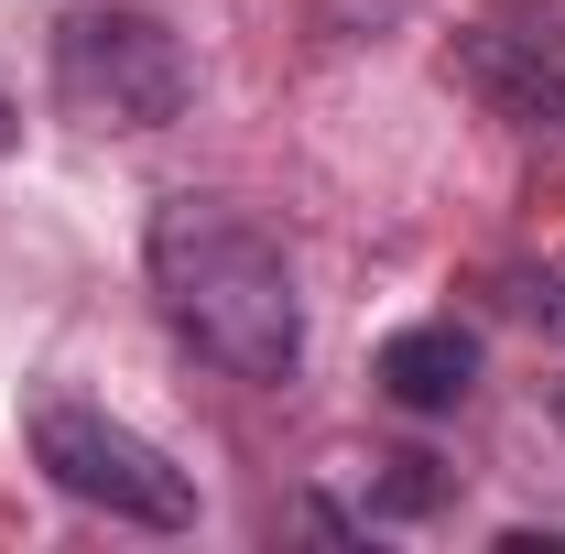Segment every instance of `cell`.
<instances>
[{"instance_id": "8", "label": "cell", "mask_w": 565, "mask_h": 554, "mask_svg": "<svg viewBox=\"0 0 565 554\" xmlns=\"http://www.w3.org/2000/svg\"><path fill=\"white\" fill-rule=\"evenodd\" d=\"M555 435H565V381H555Z\"/></svg>"}, {"instance_id": "6", "label": "cell", "mask_w": 565, "mask_h": 554, "mask_svg": "<svg viewBox=\"0 0 565 554\" xmlns=\"http://www.w3.org/2000/svg\"><path fill=\"white\" fill-rule=\"evenodd\" d=\"M511 316L544 327V338H565V251H555V262H533V273H511Z\"/></svg>"}, {"instance_id": "3", "label": "cell", "mask_w": 565, "mask_h": 554, "mask_svg": "<svg viewBox=\"0 0 565 554\" xmlns=\"http://www.w3.org/2000/svg\"><path fill=\"white\" fill-rule=\"evenodd\" d=\"M185 98H196V66H185L163 11H141V0L66 11V33H55V109L76 131H163V120H185Z\"/></svg>"}, {"instance_id": "5", "label": "cell", "mask_w": 565, "mask_h": 554, "mask_svg": "<svg viewBox=\"0 0 565 554\" xmlns=\"http://www.w3.org/2000/svg\"><path fill=\"white\" fill-rule=\"evenodd\" d=\"M370 381H381L392 414H457V403L479 392V338H468L457 316H414V327L381 338Z\"/></svg>"}, {"instance_id": "1", "label": "cell", "mask_w": 565, "mask_h": 554, "mask_svg": "<svg viewBox=\"0 0 565 554\" xmlns=\"http://www.w3.org/2000/svg\"><path fill=\"white\" fill-rule=\"evenodd\" d=\"M141 273H152L163 327L207 370H228V381H294L305 370V283H294V251L250 207L163 196L141 228Z\"/></svg>"}, {"instance_id": "7", "label": "cell", "mask_w": 565, "mask_h": 554, "mask_svg": "<svg viewBox=\"0 0 565 554\" xmlns=\"http://www.w3.org/2000/svg\"><path fill=\"white\" fill-rule=\"evenodd\" d=\"M11 141H22V109H11V98H0V152H11Z\"/></svg>"}, {"instance_id": "2", "label": "cell", "mask_w": 565, "mask_h": 554, "mask_svg": "<svg viewBox=\"0 0 565 554\" xmlns=\"http://www.w3.org/2000/svg\"><path fill=\"white\" fill-rule=\"evenodd\" d=\"M22 446L33 468L66 489L76 511H109L141 533H196V468H174L141 424H120L109 403H76V392H33L22 403Z\"/></svg>"}, {"instance_id": "4", "label": "cell", "mask_w": 565, "mask_h": 554, "mask_svg": "<svg viewBox=\"0 0 565 554\" xmlns=\"http://www.w3.org/2000/svg\"><path fill=\"white\" fill-rule=\"evenodd\" d=\"M457 87L511 131H565V0H500L457 33Z\"/></svg>"}]
</instances>
